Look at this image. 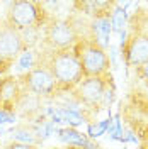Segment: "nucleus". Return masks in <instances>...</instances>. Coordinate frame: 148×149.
Here are the masks:
<instances>
[{"mask_svg": "<svg viewBox=\"0 0 148 149\" xmlns=\"http://www.w3.org/2000/svg\"><path fill=\"white\" fill-rule=\"evenodd\" d=\"M37 61L48 68L56 83V93H72L77 85L83 80L82 68L75 56L73 49H41L37 53Z\"/></svg>", "mask_w": 148, "mask_h": 149, "instance_id": "obj_1", "label": "nucleus"}, {"mask_svg": "<svg viewBox=\"0 0 148 149\" xmlns=\"http://www.w3.org/2000/svg\"><path fill=\"white\" fill-rule=\"evenodd\" d=\"M73 53L78 59V65L82 68L83 78L104 76L109 74L111 59L106 53V47H102L94 37H82L73 44Z\"/></svg>", "mask_w": 148, "mask_h": 149, "instance_id": "obj_2", "label": "nucleus"}, {"mask_svg": "<svg viewBox=\"0 0 148 149\" xmlns=\"http://www.w3.org/2000/svg\"><path fill=\"white\" fill-rule=\"evenodd\" d=\"M51 17L43 9V3L36 0H17V2H9L5 9V17L4 22H7L16 29H24L31 26L44 27Z\"/></svg>", "mask_w": 148, "mask_h": 149, "instance_id": "obj_3", "label": "nucleus"}, {"mask_svg": "<svg viewBox=\"0 0 148 149\" xmlns=\"http://www.w3.org/2000/svg\"><path fill=\"white\" fill-rule=\"evenodd\" d=\"M109 86H112L111 74L83 78L82 81L77 85V88L72 92V95H73L75 102L78 105H83V109L97 112L107 102Z\"/></svg>", "mask_w": 148, "mask_h": 149, "instance_id": "obj_4", "label": "nucleus"}, {"mask_svg": "<svg viewBox=\"0 0 148 149\" xmlns=\"http://www.w3.org/2000/svg\"><path fill=\"white\" fill-rule=\"evenodd\" d=\"M27 47L22 41V36L19 29L10 26L7 22H0V76L9 71L12 66L16 65L19 56Z\"/></svg>", "mask_w": 148, "mask_h": 149, "instance_id": "obj_5", "label": "nucleus"}, {"mask_svg": "<svg viewBox=\"0 0 148 149\" xmlns=\"http://www.w3.org/2000/svg\"><path fill=\"white\" fill-rule=\"evenodd\" d=\"M17 78L24 88V92L37 95L41 98H49V97L56 95L55 80H53L51 73L48 71V68L44 65H41L39 61L26 73L17 74Z\"/></svg>", "mask_w": 148, "mask_h": 149, "instance_id": "obj_6", "label": "nucleus"}, {"mask_svg": "<svg viewBox=\"0 0 148 149\" xmlns=\"http://www.w3.org/2000/svg\"><path fill=\"white\" fill-rule=\"evenodd\" d=\"M24 93L17 74L0 76V112L16 115V107Z\"/></svg>", "mask_w": 148, "mask_h": 149, "instance_id": "obj_7", "label": "nucleus"}, {"mask_svg": "<svg viewBox=\"0 0 148 149\" xmlns=\"http://www.w3.org/2000/svg\"><path fill=\"white\" fill-rule=\"evenodd\" d=\"M124 63L131 68H138L148 61V37L128 34L123 42Z\"/></svg>", "mask_w": 148, "mask_h": 149, "instance_id": "obj_8", "label": "nucleus"}, {"mask_svg": "<svg viewBox=\"0 0 148 149\" xmlns=\"http://www.w3.org/2000/svg\"><path fill=\"white\" fill-rule=\"evenodd\" d=\"M41 105H43V98L41 97L32 95L29 92H24L17 103V107H16V117L31 120L41 112Z\"/></svg>", "mask_w": 148, "mask_h": 149, "instance_id": "obj_9", "label": "nucleus"}, {"mask_svg": "<svg viewBox=\"0 0 148 149\" xmlns=\"http://www.w3.org/2000/svg\"><path fill=\"white\" fill-rule=\"evenodd\" d=\"M128 34L148 37V7H138L128 19Z\"/></svg>", "mask_w": 148, "mask_h": 149, "instance_id": "obj_10", "label": "nucleus"}, {"mask_svg": "<svg viewBox=\"0 0 148 149\" xmlns=\"http://www.w3.org/2000/svg\"><path fill=\"white\" fill-rule=\"evenodd\" d=\"M60 139L63 142H68V146H85L87 141L83 139L82 134H78L73 129H63L60 132Z\"/></svg>", "mask_w": 148, "mask_h": 149, "instance_id": "obj_11", "label": "nucleus"}, {"mask_svg": "<svg viewBox=\"0 0 148 149\" xmlns=\"http://www.w3.org/2000/svg\"><path fill=\"white\" fill-rule=\"evenodd\" d=\"M2 149H39L36 144H27V142H19V141H10Z\"/></svg>", "mask_w": 148, "mask_h": 149, "instance_id": "obj_12", "label": "nucleus"}, {"mask_svg": "<svg viewBox=\"0 0 148 149\" xmlns=\"http://www.w3.org/2000/svg\"><path fill=\"white\" fill-rule=\"evenodd\" d=\"M136 74H138L140 78L148 85V61L147 63H143V65H140L138 68H136Z\"/></svg>", "mask_w": 148, "mask_h": 149, "instance_id": "obj_13", "label": "nucleus"}, {"mask_svg": "<svg viewBox=\"0 0 148 149\" xmlns=\"http://www.w3.org/2000/svg\"><path fill=\"white\" fill-rule=\"evenodd\" d=\"M55 149H78V146H65V148H55Z\"/></svg>", "mask_w": 148, "mask_h": 149, "instance_id": "obj_14", "label": "nucleus"}]
</instances>
